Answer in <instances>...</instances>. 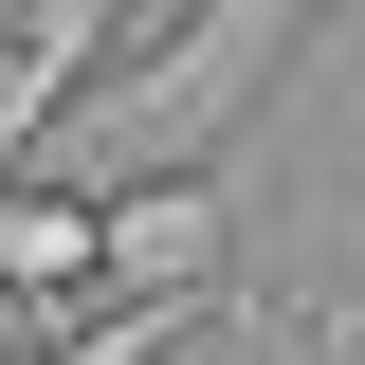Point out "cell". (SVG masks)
Here are the masks:
<instances>
[{"instance_id": "1", "label": "cell", "mask_w": 365, "mask_h": 365, "mask_svg": "<svg viewBox=\"0 0 365 365\" xmlns=\"http://www.w3.org/2000/svg\"><path fill=\"white\" fill-rule=\"evenodd\" d=\"M329 0H182V37H146V55H110V73L73 91V110H55V128H146L182 165V146H220L237 110H256L274 91V55L311 37Z\"/></svg>"}, {"instance_id": "2", "label": "cell", "mask_w": 365, "mask_h": 365, "mask_svg": "<svg viewBox=\"0 0 365 365\" xmlns=\"http://www.w3.org/2000/svg\"><path fill=\"white\" fill-rule=\"evenodd\" d=\"M237 182L220 165H165V182H128V201H91V274L110 292H237Z\"/></svg>"}, {"instance_id": "3", "label": "cell", "mask_w": 365, "mask_h": 365, "mask_svg": "<svg viewBox=\"0 0 365 365\" xmlns=\"http://www.w3.org/2000/svg\"><path fill=\"white\" fill-rule=\"evenodd\" d=\"M128 19H146V0H37V19H0V182L37 165V128L128 55Z\"/></svg>"}, {"instance_id": "4", "label": "cell", "mask_w": 365, "mask_h": 365, "mask_svg": "<svg viewBox=\"0 0 365 365\" xmlns=\"http://www.w3.org/2000/svg\"><path fill=\"white\" fill-rule=\"evenodd\" d=\"M311 365H365V292H311Z\"/></svg>"}]
</instances>
